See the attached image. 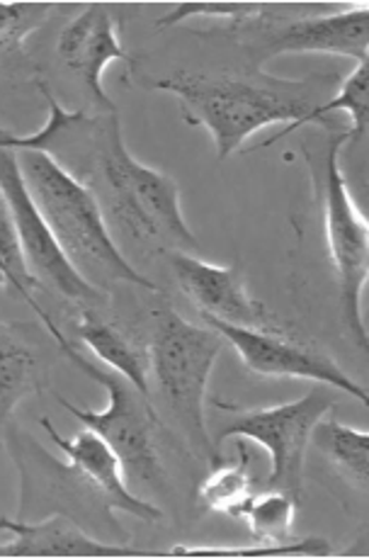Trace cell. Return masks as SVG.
I'll list each match as a JSON object with an SVG mask.
<instances>
[{"label":"cell","mask_w":369,"mask_h":559,"mask_svg":"<svg viewBox=\"0 0 369 559\" xmlns=\"http://www.w3.org/2000/svg\"><path fill=\"white\" fill-rule=\"evenodd\" d=\"M49 15V5L0 3V47L20 45Z\"/></svg>","instance_id":"obj_24"},{"label":"cell","mask_w":369,"mask_h":559,"mask_svg":"<svg viewBox=\"0 0 369 559\" xmlns=\"http://www.w3.org/2000/svg\"><path fill=\"white\" fill-rule=\"evenodd\" d=\"M59 57L107 112H117L103 88V73L112 61L134 63L117 35V20L105 5H88L59 35Z\"/></svg>","instance_id":"obj_11"},{"label":"cell","mask_w":369,"mask_h":559,"mask_svg":"<svg viewBox=\"0 0 369 559\" xmlns=\"http://www.w3.org/2000/svg\"><path fill=\"white\" fill-rule=\"evenodd\" d=\"M301 85L273 79L204 76L190 71L154 81L156 91H166L180 100L184 122L207 129L219 160L234 156L246 139L263 127L289 122V127L260 146H273L289 136L291 127L301 122L313 107L307 95H301Z\"/></svg>","instance_id":"obj_1"},{"label":"cell","mask_w":369,"mask_h":559,"mask_svg":"<svg viewBox=\"0 0 369 559\" xmlns=\"http://www.w3.org/2000/svg\"><path fill=\"white\" fill-rule=\"evenodd\" d=\"M224 348V338L212 329H202L166 309L158 314V326L151 343V370L158 392L176 414L192 453L204 462L219 465V450L214 448L204 402L214 362Z\"/></svg>","instance_id":"obj_4"},{"label":"cell","mask_w":369,"mask_h":559,"mask_svg":"<svg viewBox=\"0 0 369 559\" xmlns=\"http://www.w3.org/2000/svg\"><path fill=\"white\" fill-rule=\"evenodd\" d=\"M41 390L39 360L27 338L0 319V448L15 408Z\"/></svg>","instance_id":"obj_15"},{"label":"cell","mask_w":369,"mask_h":559,"mask_svg":"<svg viewBox=\"0 0 369 559\" xmlns=\"http://www.w3.org/2000/svg\"><path fill=\"white\" fill-rule=\"evenodd\" d=\"M282 53H333L353 59H369V8H347L335 15L303 17L267 41V57Z\"/></svg>","instance_id":"obj_13"},{"label":"cell","mask_w":369,"mask_h":559,"mask_svg":"<svg viewBox=\"0 0 369 559\" xmlns=\"http://www.w3.org/2000/svg\"><path fill=\"white\" fill-rule=\"evenodd\" d=\"M17 164L32 200L75 271L91 283L100 277L107 283H129L158 293V285L141 275L119 251L100 202L83 180L69 174L47 148H17Z\"/></svg>","instance_id":"obj_2"},{"label":"cell","mask_w":369,"mask_h":559,"mask_svg":"<svg viewBox=\"0 0 369 559\" xmlns=\"http://www.w3.org/2000/svg\"><path fill=\"white\" fill-rule=\"evenodd\" d=\"M41 426H45L47 436L57 443V448L63 450V455L69 457V465L75 472V477H81L83 481H88L95 491H100L103 499H107L112 509L132 513L136 519L148 523L160 521L158 507L139 499L136 493L127 489L122 465H119L112 448L107 445L100 436H95L91 428H85L79 436L63 438L57 428H53L49 418H41Z\"/></svg>","instance_id":"obj_12"},{"label":"cell","mask_w":369,"mask_h":559,"mask_svg":"<svg viewBox=\"0 0 369 559\" xmlns=\"http://www.w3.org/2000/svg\"><path fill=\"white\" fill-rule=\"evenodd\" d=\"M0 531L13 540L0 545V557H115L136 555L134 547L93 540L67 515H51L41 523L0 519Z\"/></svg>","instance_id":"obj_14"},{"label":"cell","mask_w":369,"mask_h":559,"mask_svg":"<svg viewBox=\"0 0 369 559\" xmlns=\"http://www.w3.org/2000/svg\"><path fill=\"white\" fill-rule=\"evenodd\" d=\"M350 134L331 139L321 166V207L329 255L338 277L341 314L350 338L367 350V326L362 319V289L369 275V224L357 207L353 190L341 168V152Z\"/></svg>","instance_id":"obj_6"},{"label":"cell","mask_w":369,"mask_h":559,"mask_svg":"<svg viewBox=\"0 0 369 559\" xmlns=\"http://www.w3.org/2000/svg\"><path fill=\"white\" fill-rule=\"evenodd\" d=\"M338 110L350 117L353 127H350V132H347V134H350V142L360 139L365 134V129H367V112H369V105H367V61L355 63V71L343 81L338 95H335V98H331V100L321 103V105H313L311 110L307 112V117L291 127V132H297V129L321 120L323 115L338 112Z\"/></svg>","instance_id":"obj_21"},{"label":"cell","mask_w":369,"mask_h":559,"mask_svg":"<svg viewBox=\"0 0 369 559\" xmlns=\"http://www.w3.org/2000/svg\"><path fill=\"white\" fill-rule=\"evenodd\" d=\"M41 144H45L41 132L29 136L0 134V190L10 204V212H13L17 239L23 246L29 273L39 280V285H49L75 305L97 302V299H103V289L75 271L67 253L61 251L47 219L41 217L39 207L29 195L23 170H20L17 148H41Z\"/></svg>","instance_id":"obj_7"},{"label":"cell","mask_w":369,"mask_h":559,"mask_svg":"<svg viewBox=\"0 0 369 559\" xmlns=\"http://www.w3.org/2000/svg\"><path fill=\"white\" fill-rule=\"evenodd\" d=\"M311 440L321 453L329 457L357 489H367L369 484V436L367 431L345 426L333 418H321L313 428Z\"/></svg>","instance_id":"obj_17"},{"label":"cell","mask_w":369,"mask_h":559,"mask_svg":"<svg viewBox=\"0 0 369 559\" xmlns=\"http://www.w3.org/2000/svg\"><path fill=\"white\" fill-rule=\"evenodd\" d=\"M3 285H8V280H5V275H3V271H0V287Z\"/></svg>","instance_id":"obj_25"},{"label":"cell","mask_w":369,"mask_h":559,"mask_svg":"<svg viewBox=\"0 0 369 559\" xmlns=\"http://www.w3.org/2000/svg\"><path fill=\"white\" fill-rule=\"evenodd\" d=\"M100 170L110 190L117 219L141 241L166 246L168 251H198V236L188 227L180 207V188L170 176L141 164L129 152L119 115L110 112L100 134Z\"/></svg>","instance_id":"obj_3"},{"label":"cell","mask_w":369,"mask_h":559,"mask_svg":"<svg viewBox=\"0 0 369 559\" xmlns=\"http://www.w3.org/2000/svg\"><path fill=\"white\" fill-rule=\"evenodd\" d=\"M79 336L105 368L117 372L119 378H124L129 384L136 386L146 400H151L146 360L122 331L112 326L110 321L97 317L95 311L85 309L79 319Z\"/></svg>","instance_id":"obj_16"},{"label":"cell","mask_w":369,"mask_h":559,"mask_svg":"<svg viewBox=\"0 0 369 559\" xmlns=\"http://www.w3.org/2000/svg\"><path fill=\"white\" fill-rule=\"evenodd\" d=\"M0 271H3L8 283L23 295L25 302L35 309V314L41 319V324L47 326L51 336L53 338L63 336V333L57 329V324H53V319L47 314V309L37 302L35 293H32V289H37L41 285L39 280L29 273L23 246H20V239H17L13 212H10V204L3 195V190H0Z\"/></svg>","instance_id":"obj_19"},{"label":"cell","mask_w":369,"mask_h":559,"mask_svg":"<svg viewBox=\"0 0 369 559\" xmlns=\"http://www.w3.org/2000/svg\"><path fill=\"white\" fill-rule=\"evenodd\" d=\"M295 513L297 499L291 493L267 489L260 493L255 491L241 513H238V519L248 523L258 545H285L295 540V535H291Z\"/></svg>","instance_id":"obj_20"},{"label":"cell","mask_w":369,"mask_h":559,"mask_svg":"<svg viewBox=\"0 0 369 559\" xmlns=\"http://www.w3.org/2000/svg\"><path fill=\"white\" fill-rule=\"evenodd\" d=\"M210 329L219 333L224 341H229L238 358L248 370L263 378H287V380H311L338 390L347 396H355L360 404H367V390L355 382L338 362L325 356L319 348L307 346L297 338L287 336L285 331H260L231 326L224 321L202 317Z\"/></svg>","instance_id":"obj_9"},{"label":"cell","mask_w":369,"mask_h":559,"mask_svg":"<svg viewBox=\"0 0 369 559\" xmlns=\"http://www.w3.org/2000/svg\"><path fill=\"white\" fill-rule=\"evenodd\" d=\"M267 13H270V5H253V3H180L172 10H168L156 25L160 29H166L192 17L234 20V23H243V20H258Z\"/></svg>","instance_id":"obj_23"},{"label":"cell","mask_w":369,"mask_h":559,"mask_svg":"<svg viewBox=\"0 0 369 559\" xmlns=\"http://www.w3.org/2000/svg\"><path fill=\"white\" fill-rule=\"evenodd\" d=\"M238 460L231 465H214L212 475L200 484L198 501L202 511L236 515L253 497V475L251 457L246 453V445L238 443Z\"/></svg>","instance_id":"obj_18"},{"label":"cell","mask_w":369,"mask_h":559,"mask_svg":"<svg viewBox=\"0 0 369 559\" xmlns=\"http://www.w3.org/2000/svg\"><path fill=\"white\" fill-rule=\"evenodd\" d=\"M168 261L180 289L192 299L202 317L243 329L285 331L275 311H270L260 299L248 295L238 267L214 265L176 249L168 251Z\"/></svg>","instance_id":"obj_10"},{"label":"cell","mask_w":369,"mask_h":559,"mask_svg":"<svg viewBox=\"0 0 369 559\" xmlns=\"http://www.w3.org/2000/svg\"><path fill=\"white\" fill-rule=\"evenodd\" d=\"M57 343L71 365L88 374L107 392V406L103 412L75 406L63 396H59V404L112 448L119 465H122L124 479L160 487L163 467L156 448V416L146 396L110 368L85 358L67 336L57 338Z\"/></svg>","instance_id":"obj_5"},{"label":"cell","mask_w":369,"mask_h":559,"mask_svg":"<svg viewBox=\"0 0 369 559\" xmlns=\"http://www.w3.org/2000/svg\"><path fill=\"white\" fill-rule=\"evenodd\" d=\"M335 406L331 386L319 384L297 402L238 412L229 426L216 436L214 448L222 450L226 440L246 438L263 445L270 455V489L287 491L299 499L303 479V460L311 443V433L321 418Z\"/></svg>","instance_id":"obj_8"},{"label":"cell","mask_w":369,"mask_h":559,"mask_svg":"<svg viewBox=\"0 0 369 559\" xmlns=\"http://www.w3.org/2000/svg\"><path fill=\"white\" fill-rule=\"evenodd\" d=\"M331 545L323 537H303L285 545H176L170 555L178 557H285V555H329Z\"/></svg>","instance_id":"obj_22"}]
</instances>
